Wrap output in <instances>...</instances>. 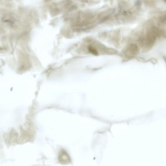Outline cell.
<instances>
[{"label": "cell", "instance_id": "cell-1", "mask_svg": "<svg viewBox=\"0 0 166 166\" xmlns=\"http://www.w3.org/2000/svg\"><path fill=\"white\" fill-rule=\"evenodd\" d=\"M89 51H90V52H91L93 54H98V53L96 52V50L95 49H94V48H92V47L89 48Z\"/></svg>", "mask_w": 166, "mask_h": 166}]
</instances>
